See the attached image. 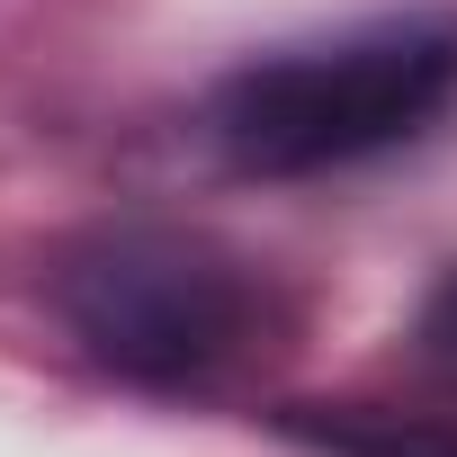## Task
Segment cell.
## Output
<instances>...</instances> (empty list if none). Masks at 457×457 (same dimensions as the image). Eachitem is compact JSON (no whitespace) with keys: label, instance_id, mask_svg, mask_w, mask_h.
Returning a JSON list of instances; mask_svg holds the SVG:
<instances>
[{"label":"cell","instance_id":"obj_1","mask_svg":"<svg viewBox=\"0 0 457 457\" xmlns=\"http://www.w3.org/2000/svg\"><path fill=\"white\" fill-rule=\"evenodd\" d=\"M448 99H457V19L421 10L243 63L215 90L206 126L215 153L252 179H314L421 135Z\"/></svg>","mask_w":457,"mask_h":457},{"label":"cell","instance_id":"obj_2","mask_svg":"<svg viewBox=\"0 0 457 457\" xmlns=\"http://www.w3.org/2000/svg\"><path fill=\"white\" fill-rule=\"evenodd\" d=\"M63 314L117 377L197 386L261 341V278L188 234H117L63 270Z\"/></svg>","mask_w":457,"mask_h":457},{"label":"cell","instance_id":"obj_3","mask_svg":"<svg viewBox=\"0 0 457 457\" xmlns=\"http://www.w3.org/2000/svg\"><path fill=\"white\" fill-rule=\"evenodd\" d=\"M421 359L439 368V377H457V270L430 287V305H421Z\"/></svg>","mask_w":457,"mask_h":457}]
</instances>
